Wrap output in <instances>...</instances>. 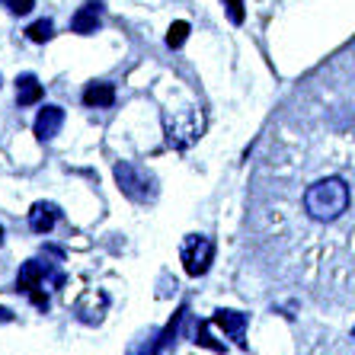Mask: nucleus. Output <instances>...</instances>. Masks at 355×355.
I'll use <instances>...</instances> for the list:
<instances>
[{"label": "nucleus", "instance_id": "nucleus-1", "mask_svg": "<svg viewBox=\"0 0 355 355\" xmlns=\"http://www.w3.org/2000/svg\"><path fill=\"white\" fill-rule=\"evenodd\" d=\"M304 211L314 221H336L349 211V186L339 176H327V180L314 182L304 192Z\"/></svg>", "mask_w": 355, "mask_h": 355}, {"label": "nucleus", "instance_id": "nucleus-2", "mask_svg": "<svg viewBox=\"0 0 355 355\" xmlns=\"http://www.w3.org/2000/svg\"><path fill=\"white\" fill-rule=\"evenodd\" d=\"M45 279H51L55 285H61V282H64V275L55 272V266H51V263H42V259H29V263L19 269L17 291H26V295L33 297L39 307H49V297L39 291L42 285H45Z\"/></svg>", "mask_w": 355, "mask_h": 355}, {"label": "nucleus", "instance_id": "nucleus-3", "mask_svg": "<svg viewBox=\"0 0 355 355\" xmlns=\"http://www.w3.org/2000/svg\"><path fill=\"white\" fill-rule=\"evenodd\" d=\"M182 263H186V272L189 275H205L211 259H215V243L202 234H192V237L182 240V250H180Z\"/></svg>", "mask_w": 355, "mask_h": 355}, {"label": "nucleus", "instance_id": "nucleus-4", "mask_svg": "<svg viewBox=\"0 0 355 355\" xmlns=\"http://www.w3.org/2000/svg\"><path fill=\"white\" fill-rule=\"evenodd\" d=\"M116 180H119L125 196L135 198V202H144V198L154 196V176L144 173V170L135 164H125V160L116 164Z\"/></svg>", "mask_w": 355, "mask_h": 355}, {"label": "nucleus", "instance_id": "nucleus-5", "mask_svg": "<svg viewBox=\"0 0 355 355\" xmlns=\"http://www.w3.org/2000/svg\"><path fill=\"white\" fill-rule=\"evenodd\" d=\"M103 0H87L80 10H77L74 17H71V29L77 35H93L99 33V26H103Z\"/></svg>", "mask_w": 355, "mask_h": 355}, {"label": "nucleus", "instance_id": "nucleus-6", "mask_svg": "<svg viewBox=\"0 0 355 355\" xmlns=\"http://www.w3.org/2000/svg\"><path fill=\"white\" fill-rule=\"evenodd\" d=\"M61 125H64V109L61 106H45L39 112V116H35V138L39 141H51L55 138V135L61 132Z\"/></svg>", "mask_w": 355, "mask_h": 355}, {"label": "nucleus", "instance_id": "nucleus-7", "mask_svg": "<svg viewBox=\"0 0 355 355\" xmlns=\"http://www.w3.org/2000/svg\"><path fill=\"white\" fill-rule=\"evenodd\" d=\"M61 211L58 205H51V202H35L33 211H29V227H33L35 234H49L55 224H58Z\"/></svg>", "mask_w": 355, "mask_h": 355}, {"label": "nucleus", "instance_id": "nucleus-8", "mask_svg": "<svg viewBox=\"0 0 355 355\" xmlns=\"http://www.w3.org/2000/svg\"><path fill=\"white\" fill-rule=\"evenodd\" d=\"M116 103V87L112 83H90L83 90V106L90 109H109Z\"/></svg>", "mask_w": 355, "mask_h": 355}, {"label": "nucleus", "instance_id": "nucleus-9", "mask_svg": "<svg viewBox=\"0 0 355 355\" xmlns=\"http://www.w3.org/2000/svg\"><path fill=\"white\" fill-rule=\"evenodd\" d=\"M42 83H39V77L35 74H23V77H17V106H35L42 99Z\"/></svg>", "mask_w": 355, "mask_h": 355}, {"label": "nucleus", "instance_id": "nucleus-10", "mask_svg": "<svg viewBox=\"0 0 355 355\" xmlns=\"http://www.w3.org/2000/svg\"><path fill=\"white\" fill-rule=\"evenodd\" d=\"M215 323H218V327H224V330L231 333V336L237 339L240 346H243V330H247V314H237V311H218Z\"/></svg>", "mask_w": 355, "mask_h": 355}, {"label": "nucleus", "instance_id": "nucleus-11", "mask_svg": "<svg viewBox=\"0 0 355 355\" xmlns=\"http://www.w3.org/2000/svg\"><path fill=\"white\" fill-rule=\"evenodd\" d=\"M26 35H29V42H49L55 35V23L51 19H39V23H33L26 29Z\"/></svg>", "mask_w": 355, "mask_h": 355}, {"label": "nucleus", "instance_id": "nucleus-12", "mask_svg": "<svg viewBox=\"0 0 355 355\" xmlns=\"http://www.w3.org/2000/svg\"><path fill=\"white\" fill-rule=\"evenodd\" d=\"M189 39V23H173L170 26V35H166V45H170V49H182V42Z\"/></svg>", "mask_w": 355, "mask_h": 355}, {"label": "nucleus", "instance_id": "nucleus-13", "mask_svg": "<svg viewBox=\"0 0 355 355\" xmlns=\"http://www.w3.org/2000/svg\"><path fill=\"white\" fill-rule=\"evenodd\" d=\"M0 3H3L10 13H17V17H26V13L35 7V0H0Z\"/></svg>", "mask_w": 355, "mask_h": 355}, {"label": "nucleus", "instance_id": "nucleus-14", "mask_svg": "<svg viewBox=\"0 0 355 355\" xmlns=\"http://www.w3.org/2000/svg\"><path fill=\"white\" fill-rule=\"evenodd\" d=\"M224 7H227V17L231 23H243V0H224Z\"/></svg>", "mask_w": 355, "mask_h": 355}, {"label": "nucleus", "instance_id": "nucleus-15", "mask_svg": "<svg viewBox=\"0 0 355 355\" xmlns=\"http://www.w3.org/2000/svg\"><path fill=\"white\" fill-rule=\"evenodd\" d=\"M10 320H13V314H10L7 307H0V323H10Z\"/></svg>", "mask_w": 355, "mask_h": 355}, {"label": "nucleus", "instance_id": "nucleus-16", "mask_svg": "<svg viewBox=\"0 0 355 355\" xmlns=\"http://www.w3.org/2000/svg\"><path fill=\"white\" fill-rule=\"evenodd\" d=\"M0 243H3V227H0Z\"/></svg>", "mask_w": 355, "mask_h": 355}, {"label": "nucleus", "instance_id": "nucleus-17", "mask_svg": "<svg viewBox=\"0 0 355 355\" xmlns=\"http://www.w3.org/2000/svg\"><path fill=\"white\" fill-rule=\"evenodd\" d=\"M352 339H355V327H352Z\"/></svg>", "mask_w": 355, "mask_h": 355}, {"label": "nucleus", "instance_id": "nucleus-18", "mask_svg": "<svg viewBox=\"0 0 355 355\" xmlns=\"http://www.w3.org/2000/svg\"><path fill=\"white\" fill-rule=\"evenodd\" d=\"M0 83H3V80H0Z\"/></svg>", "mask_w": 355, "mask_h": 355}]
</instances>
